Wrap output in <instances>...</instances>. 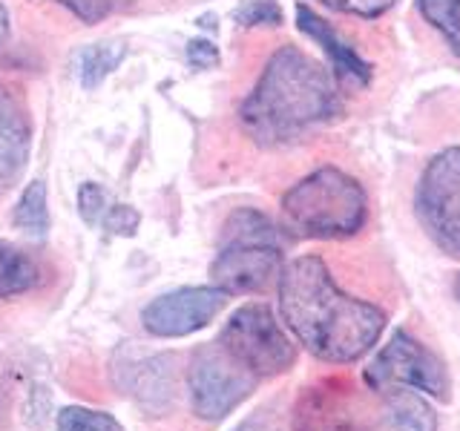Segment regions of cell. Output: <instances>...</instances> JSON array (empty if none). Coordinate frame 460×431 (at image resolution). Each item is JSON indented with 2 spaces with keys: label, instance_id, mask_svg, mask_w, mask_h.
<instances>
[{
  "label": "cell",
  "instance_id": "cell-1",
  "mask_svg": "<svg viewBox=\"0 0 460 431\" xmlns=\"http://www.w3.org/2000/svg\"><path fill=\"white\" fill-rule=\"evenodd\" d=\"M277 287L285 328L323 363H357L383 337L385 313L371 302L342 294L323 259H294L282 268Z\"/></svg>",
  "mask_w": 460,
  "mask_h": 431
},
{
  "label": "cell",
  "instance_id": "cell-2",
  "mask_svg": "<svg viewBox=\"0 0 460 431\" xmlns=\"http://www.w3.org/2000/svg\"><path fill=\"white\" fill-rule=\"evenodd\" d=\"M337 110V86L328 69L296 47H282L242 104V124L259 144L279 147L331 121Z\"/></svg>",
  "mask_w": 460,
  "mask_h": 431
},
{
  "label": "cell",
  "instance_id": "cell-3",
  "mask_svg": "<svg viewBox=\"0 0 460 431\" xmlns=\"http://www.w3.org/2000/svg\"><path fill=\"white\" fill-rule=\"evenodd\" d=\"M285 227L302 239H349L368 216V198L357 179L337 167L314 170L282 198Z\"/></svg>",
  "mask_w": 460,
  "mask_h": 431
},
{
  "label": "cell",
  "instance_id": "cell-4",
  "mask_svg": "<svg viewBox=\"0 0 460 431\" xmlns=\"http://www.w3.org/2000/svg\"><path fill=\"white\" fill-rule=\"evenodd\" d=\"M219 345L248 368L253 377H279L296 363V345L285 334L282 325L268 305H242L225 322Z\"/></svg>",
  "mask_w": 460,
  "mask_h": 431
},
{
  "label": "cell",
  "instance_id": "cell-5",
  "mask_svg": "<svg viewBox=\"0 0 460 431\" xmlns=\"http://www.w3.org/2000/svg\"><path fill=\"white\" fill-rule=\"evenodd\" d=\"M363 377L371 391L377 394L411 388V391L449 402L452 391L449 371H446L443 359L435 351H429L423 342H417L411 334H406V330H394L392 339L374 354Z\"/></svg>",
  "mask_w": 460,
  "mask_h": 431
},
{
  "label": "cell",
  "instance_id": "cell-6",
  "mask_svg": "<svg viewBox=\"0 0 460 431\" xmlns=\"http://www.w3.org/2000/svg\"><path fill=\"white\" fill-rule=\"evenodd\" d=\"M259 377L239 365L219 342H208L193 354L187 365V388L196 417L208 423L225 420L253 394Z\"/></svg>",
  "mask_w": 460,
  "mask_h": 431
},
{
  "label": "cell",
  "instance_id": "cell-7",
  "mask_svg": "<svg viewBox=\"0 0 460 431\" xmlns=\"http://www.w3.org/2000/svg\"><path fill=\"white\" fill-rule=\"evenodd\" d=\"M414 213L438 248L460 259V147L438 153L426 164L414 193Z\"/></svg>",
  "mask_w": 460,
  "mask_h": 431
},
{
  "label": "cell",
  "instance_id": "cell-8",
  "mask_svg": "<svg viewBox=\"0 0 460 431\" xmlns=\"http://www.w3.org/2000/svg\"><path fill=\"white\" fill-rule=\"evenodd\" d=\"M282 244L268 239H225V248L210 265L216 287L230 294H259L282 273Z\"/></svg>",
  "mask_w": 460,
  "mask_h": 431
},
{
  "label": "cell",
  "instance_id": "cell-9",
  "mask_svg": "<svg viewBox=\"0 0 460 431\" xmlns=\"http://www.w3.org/2000/svg\"><path fill=\"white\" fill-rule=\"evenodd\" d=\"M227 294L222 287H179V291L153 299L141 311V322L153 337L176 339L196 334L222 313Z\"/></svg>",
  "mask_w": 460,
  "mask_h": 431
},
{
  "label": "cell",
  "instance_id": "cell-10",
  "mask_svg": "<svg viewBox=\"0 0 460 431\" xmlns=\"http://www.w3.org/2000/svg\"><path fill=\"white\" fill-rule=\"evenodd\" d=\"M32 147V124L21 95L0 84V196L21 179Z\"/></svg>",
  "mask_w": 460,
  "mask_h": 431
},
{
  "label": "cell",
  "instance_id": "cell-11",
  "mask_svg": "<svg viewBox=\"0 0 460 431\" xmlns=\"http://www.w3.org/2000/svg\"><path fill=\"white\" fill-rule=\"evenodd\" d=\"M296 26L325 49V55L331 57V66H334V72L342 81H351L357 86H366L371 81V66L359 57V52L349 40H342V35L334 26L320 18V14H314L308 6H296Z\"/></svg>",
  "mask_w": 460,
  "mask_h": 431
},
{
  "label": "cell",
  "instance_id": "cell-12",
  "mask_svg": "<svg viewBox=\"0 0 460 431\" xmlns=\"http://www.w3.org/2000/svg\"><path fill=\"white\" fill-rule=\"evenodd\" d=\"M291 431H363L354 411L340 394L328 388H311V394L296 406Z\"/></svg>",
  "mask_w": 460,
  "mask_h": 431
},
{
  "label": "cell",
  "instance_id": "cell-13",
  "mask_svg": "<svg viewBox=\"0 0 460 431\" xmlns=\"http://www.w3.org/2000/svg\"><path fill=\"white\" fill-rule=\"evenodd\" d=\"M78 205H81V216H84L86 224L104 227L115 236H133L138 222H141L133 207L112 201V196L101 190L98 184H84L81 187Z\"/></svg>",
  "mask_w": 460,
  "mask_h": 431
},
{
  "label": "cell",
  "instance_id": "cell-14",
  "mask_svg": "<svg viewBox=\"0 0 460 431\" xmlns=\"http://www.w3.org/2000/svg\"><path fill=\"white\" fill-rule=\"evenodd\" d=\"M383 397L392 431H438V411L420 391L400 388V391H388Z\"/></svg>",
  "mask_w": 460,
  "mask_h": 431
},
{
  "label": "cell",
  "instance_id": "cell-15",
  "mask_svg": "<svg viewBox=\"0 0 460 431\" xmlns=\"http://www.w3.org/2000/svg\"><path fill=\"white\" fill-rule=\"evenodd\" d=\"M43 279V270L26 251L0 242V299H12L35 291Z\"/></svg>",
  "mask_w": 460,
  "mask_h": 431
},
{
  "label": "cell",
  "instance_id": "cell-16",
  "mask_svg": "<svg viewBox=\"0 0 460 431\" xmlns=\"http://www.w3.org/2000/svg\"><path fill=\"white\" fill-rule=\"evenodd\" d=\"M12 222L18 230H23L26 236L43 239L49 230V207H47V187L43 181H32L18 198L12 213Z\"/></svg>",
  "mask_w": 460,
  "mask_h": 431
},
{
  "label": "cell",
  "instance_id": "cell-17",
  "mask_svg": "<svg viewBox=\"0 0 460 431\" xmlns=\"http://www.w3.org/2000/svg\"><path fill=\"white\" fill-rule=\"evenodd\" d=\"M127 57L124 43H93L81 52V84L84 90H95L110 72Z\"/></svg>",
  "mask_w": 460,
  "mask_h": 431
},
{
  "label": "cell",
  "instance_id": "cell-18",
  "mask_svg": "<svg viewBox=\"0 0 460 431\" xmlns=\"http://www.w3.org/2000/svg\"><path fill=\"white\" fill-rule=\"evenodd\" d=\"M417 9L431 26L440 29L446 43L460 57V0H417Z\"/></svg>",
  "mask_w": 460,
  "mask_h": 431
},
{
  "label": "cell",
  "instance_id": "cell-19",
  "mask_svg": "<svg viewBox=\"0 0 460 431\" xmlns=\"http://www.w3.org/2000/svg\"><path fill=\"white\" fill-rule=\"evenodd\" d=\"M58 431H124V426L107 411L66 406L58 414Z\"/></svg>",
  "mask_w": 460,
  "mask_h": 431
},
{
  "label": "cell",
  "instance_id": "cell-20",
  "mask_svg": "<svg viewBox=\"0 0 460 431\" xmlns=\"http://www.w3.org/2000/svg\"><path fill=\"white\" fill-rule=\"evenodd\" d=\"M55 4L66 6L84 23H98V21H107L112 14L129 9L136 0H55Z\"/></svg>",
  "mask_w": 460,
  "mask_h": 431
},
{
  "label": "cell",
  "instance_id": "cell-21",
  "mask_svg": "<svg viewBox=\"0 0 460 431\" xmlns=\"http://www.w3.org/2000/svg\"><path fill=\"white\" fill-rule=\"evenodd\" d=\"M234 18L242 26H277L282 23V9L273 0H248L236 9Z\"/></svg>",
  "mask_w": 460,
  "mask_h": 431
},
{
  "label": "cell",
  "instance_id": "cell-22",
  "mask_svg": "<svg viewBox=\"0 0 460 431\" xmlns=\"http://www.w3.org/2000/svg\"><path fill=\"white\" fill-rule=\"evenodd\" d=\"M328 9L357 14V18H380L383 12L392 9L397 0H323Z\"/></svg>",
  "mask_w": 460,
  "mask_h": 431
},
{
  "label": "cell",
  "instance_id": "cell-23",
  "mask_svg": "<svg viewBox=\"0 0 460 431\" xmlns=\"http://www.w3.org/2000/svg\"><path fill=\"white\" fill-rule=\"evenodd\" d=\"M234 431H291V426L285 423L282 411H277L273 406H265L253 411L248 420H242Z\"/></svg>",
  "mask_w": 460,
  "mask_h": 431
},
{
  "label": "cell",
  "instance_id": "cell-24",
  "mask_svg": "<svg viewBox=\"0 0 460 431\" xmlns=\"http://www.w3.org/2000/svg\"><path fill=\"white\" fill-rule=\"evenodd\" d=\"M187 61L199 69H210L219 64V49H216L210 40H193L190 47H187Z\"/></svg>",
  "mask_w": 460,
  "mask_h": 431
},
{
  "label": "cell",
  "instance_id": "cell-25",
  "mask_svg": "<svg viewBox=\"0 0 460 431\" xmlns=\"http://www.w3.org/2000/svg\"><path fill=\"white\" fill-rule=\"evenodd\" d=\"M6 38H9V12L4 4H0V43H4Z\"/></svg>",
  "mask_w": 460,
  "mask_h": 431
},
{
  "label": "cell",
  "instance_id": "cell-26",
  "mask_svg": "<svg viewBox=\"0 0 460 431\" xmlns=\"http://www.w3.org/2000/svg\"><path fill=\"white\" fill-rule=\"evenodd\" d=\"M455 296H457V302H460V277L455 279Z\"/></svg>",
  "mask_w": 460,
  "mask_h": 431
}]
</instances>
